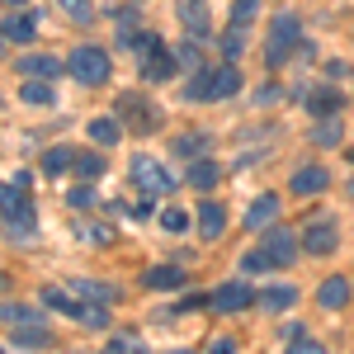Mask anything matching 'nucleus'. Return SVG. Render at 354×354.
Listing matches in <instances>:
<instances>
[{
  "label": "nucleus",
  "instance_id": "32",
  "mask_svg": "<svg viewBox=\"0 0 354 354\" xmlns=\"http://www.w3.org/2000/svg\"><path fill=\"white\" fill-rule=\"evenodd\" d=\"M245 48V28H232V33H222V53H227V62H236Z\"/></svg>",
  "mask_w": 354,
  "mask_h": 354
},
{
  "label": "nucleus",
  "instance_id": "28",
  "mask_svg": "<svg viewBox=\"0 0 354 354\" xmlns=\"http://www.w3.org/2000/svg\"><path fill=\"white\" fill-rule=\"evenodd\" d=\"M19 100H24V104H53L57 95H53V85H48V81H24Z\"/></svg>",
  "mask_w": 354,
  "mask_h": 354
},
{
  "label": "nucleus",
  "instance_id": "22",
  "mask_svg": "<svg viewBox=\"0 0 354 354\" xmlns=\"http://www.w3.org/2000/svg\"><path fill=\"white\" fill-rule=\"evenodd\" d=\"M218 180H222L218 161H208V156H198V161L189 165V185H194V189H198V194H208V189H213V185H218Z\"/></svg>",
  "mask_w": 354,
  "mask_h": 354
},
{
  "label": "nucleus",
  "instance_id": "7",
  "mask_svg": "<svg viewBox=\"0 0 354 354\" xmlns=\"http://www.w3.org/2000/svg\"><path fill=\"white\" fill-rule=\"evenodd\" d=\"M66 71L76 76V85H104V81H109V53L85 43V48H76V53H71Z\"/></svg>",
  "mask_w": 354,
  "mask_h": 354
},
{
  "label": "nucleus",
  "instance_id": "13",
  "mask_svg": "<svg viewBox=\"0 0 354 354\" xmlns=\"http://www.w3.org/2000/svg\"><path fill=\"white\" fill-rule=\"evenodd\" d=\"M302 104H307V113H317V118H335L345 100H340L330 85H322V90H307V95H302Z\"/></svg>",
  "mask_w": 354,
  "mask_h": 354
},
{
  "label": "nucleus",
  "instance_id": "47",
  "mask_svg": "<svg viewBox=\"0 0 354 354\" xmlns=\"http://www.w3.org/2000/svg\"><path fill=\"white\" fill-rule=\"evenodd\" d=\"M350 161H354V151H350Z\"/></svg>",
  "mask_w": 354,
  "mask_h": 354
},
{
  "label": "nucleus",
  "instance_id": "23",
  "mask_svg": "<svg viewBox=\"0 0 354 354\" xmlns=\"http://www.w3.org/2000/svg\"><path fill=\"white\" fill-rule=\"evenodd\" d=\"M81 326H90V330H104L109 326V312L100 307V302H85V298H76V312H71Z\"/></svg>",
  "mask_w": 354,
  "mask_h": 354
},
{
  "label": "nucleus",
  "instance_id": "8",
  "mask_svg": "<svg viewBox=\"0 0 354 354\" xmlns=\"http://www.w3.org/2000/svg\"><path fill=\"white\" fill-rule=\"evenodd\" d=\"M133 180H137V189L147 194V198H156V194H170V189H175V180L165 175V165L151 161L147 151H137V156H133Z\"/></svg>",
  "mask_w": 354,
  "mask_h": 354
},
{
  "label": "nucleus",
  "instance_id": "29",
  "mask_svg": "<svg viewBox=\"0 0 354 354\" xmlns=\"http://www.w3.org/2000/svg\"><path fill=\"white\" fill-rule=\"evenodd\" d=\"M43 302L57 307V312H66V317L76 312V293H62V288H43Z\"/></svg>",
  "mask_w": 354,
  "mask_h": 354
},
{
  "label": "nucleus",
  "instance_id": "42",
  "mask_svg": "<svg viewBox=\"0 0 354 354\" xmlns=\"http://www.w3.org/2000/svg\"><path fill=\"white\" fill-rule=\"evenodd\" d=\"M208 354H236V345H232V340L222 335V340H213V350H208Z\"/></svg>",
  "mask_w": 354,
  "mask_h": 354
},
{
  "label": "nucleus",
  "instance_id": "16",
  "mask_svg": "<svg viewBox=\"0 0 354 354\" xmlns=\"http://www.w3.org/2000/svg\"><path fill=\"white\" fill-rule=\"evenodd\" d=\"M326 185H330V175L322 165H302L298 175H293V194H302V198H307V194H322Z\"/></svg>",
  "mask_w": 354,
  "mask_h": 354
},
{
  "label": "nucleus",
  "instance_id": "44",
  "mask_svg": "<svg viewBox=\"0 0 354 354\" xmlns=\"http://www.w3.org/2000/svg\"><path fill=\"white\" fill-rule=\"evenodd\" d=\"M0 57H5V33H0Z\"/></svg>",
  "mask_w": 354,
  "mask_h": 354
},
{
  "label": "nucleus",
  "instance_id": "41",
  "mask_svg": "<svg viewBox=\"0 0 354 354\" xmlns=\"http://www.w3.org/2000/svg\"><path fill=\"white\" fill-rule=\"evenodd\" d=\"M255 100H260V104H274V100H279V85H260V95H255Z\"/></svg>",
  "mask_w": 354,
  "mask_h": 354
},
{
  "label": "nucleus",
  "instance_id": "45",
  "mask_svg": "<svg viewBox=\"0 0 354 354\" xmlns=\"http://www.w3.org/2000/svg\"><path fill=\"white\" fill-rule=\"evenodd\" d=\"M5 5H24V0H5Z\"/></svg>",
  "mask_w": 354,
  "mask_h": 354
},
{
  "label": "nucleus",
  "instance_id": "24",
  "mask_svg": "<svg viewBox=\"0 0 354 354\" xmlns=\"http://www.w3.org/2000/svg\"><path fill=\"white\" fill-rule=\"evenodd\" d=\"M208 147H213V137H208V133H185V137H175V151H180L185 161H198Z\"/></svg>",
  "mask_w": 354,
  "mask_h": 354
},
{
  "label": "nucleus",
  "instance_id": "15",
  "mask_svg": "<svg viewBox=\"0 0 354 354\" xmlns=\"http://www.w3.org/2000/svg\"><path fill=\"white\" fill-rule=\"evenodd\" d=\"M0 322L15 326V330H19V326H48V322H43L33 307H24V302H0Z\"/></svg>",
  "mask_w": 354,
  "mask_h": 354
},
{
  "label": "nucleus",
  "instance_id": "4",
  "mask_svg": "<svg viewBox=\"0 0 354 354\" xmlns=\"http://www.w3.org/2000/svg\"><path fill=\"white\" fill-rule=\"evenodd\" d=\"M302 24L298 15H279L270 24V43H265V62H270V71H279V66H288V57L302 53Z\"/></svg>",
  "mask_w": 354,
  "mask_h": 354
},
{
  "label": "nucleus",
  "instance_id": "33",
  "mask_svg": "<svg viewBox=\"0 0 354 354\" xmlns=\"http://www.w3.org/2000/svg\"><path fill=\"white\" fill-rule=\"evenodd\" d=\"M255 10H260V0H236V5H232V24L245 28L250 19H255Z\"/></svg>",
  "mask_w": 354,
  "mask_h": 354
},
{
  "label": "nucleus",
  "instance_id": "14",
  "mask_svg": "<svg viewBox=\"0 0 354 354\" xmlns=\"http://www.w3.org/2000/svg\"><path fill=\"white\" fill-rule=\"evenodd\" d=\"M317 302H322L326 312H340V307L350 302V279H345V274H330L326 283L317 288Z\"/></svg>",
  "mask_w": 354,
  "mask_h": 354
},
{
  "label": "nucleus",
  "instance_id": "36",
  "mask_svg": "<svg viewBox=\"0 0 354 354\" xmlns=\"http://www.w3.org/2000/svg\"><path fill=\"white\" fill-rule=\"evenodd\" d=\"M175 57H180V66H189V71H203V66H208V62H203V53H198L194 43H185Z\"/></svg>",
  "mask_w": 354,
  "mask_h": 354
},
{
  "label": "nucleus",
  "instance_id": "46",
  "mask_svg": "<svg viewBox=\"0 0 354 354\" xmlns=\"http://www.w3.org/2000/svg\"><path fill=\"white\" fill-rule=\"evenodd\" d=\"M175 354H189V350H175Z\"/></svg>",
  "mask_w": 354,
  "mask_h": 354
},
{
  "label": "nucleus",
  "instance_id": "43",
  "mask_svg": "<svg viewBox=\"0 0 354 354\" xmlns=\"http://www.w3.org/2000/svg\"><path fill=\"white\" fill-rule=\"evenodd\" d=\"M0 288H10V279H5V274H0Z\"/></svg>",
  "mask_w": 354,
  "mask_h": 354
},
{
  "label": "nucleus",
  "instance_id": "48",
  "mask_svg": "<svg viewBox=\"0 0 354 354\" xmlns=\"http://www.w3.org/2000/svg\"><path fill=\"white\" fill-rule=\"evenodd\" d=\"M0 354H5V350H0Z\"/></svg>",
  "mask_w": 354,
  "mask_h": 354
},
{
  "label": "nucleus",
  "instance_id": "20",
  "mask_svg": "<svg viewBox=\"0 0 354 354\" xmlns=\"http://www.w3.org/2000/svg\"><path fill=\"white\" fill-rule=\"evenodd\" d=\"M71 293L85 302H100V307H109L113 298H118V288H109V283H100V279H81V283H71Z\"/></svg>",
  "mask_w": 354,
  "mask_h": 354
},
{
  "label": "nucleus",
  "instance_id": "37",
  "mask_svg": "<svg viewBox=\"0 0 354 354\" xmlns=\"http://www.w3.org/2000/svg\"><path fill=\"white\" fill-rule=\"evenodd\" d=\"M288 354H326V345H317L312 335H293L288 340Z\"/></svg>",
  "mask_w": 354,
  "mask_h": 354
},
{
  "label": "nucleus",
  "instance_id": "2",
  "mask_svg": "<svg viewBox=\"0 0 354 354\" xmlns=\"http://www.w3.org/2000/svg\"><path fill=\"white\" fill-rule=\"evenodd\" d=\"M293 260H298V236L288 227H270V236L260 241V250H250L241 265L255 274V270H288Z\"/></svg>",
  "mask_w": 354,
  "mask_h": 354
},
{
  "label": "nucleus",
  "instance_id": "31",
  "mask_svg": "<svg viewBox=\"0 0 354 354\" xmlns=\"http://www.w3.org/2000/svg\"><path fill=\"white\" fill-rule=\"evenodd\" d=\"M76 170H81L85 180H95V175H104V161L95 151H76Z\"/></svg>",
  "mask_w": 354,
  "mask_h": 354
},
{
  "label": "nucleus",
  "instance_id": "27",
  "mask_svg": "<svg viewBox=\"0 0 354 354\" xmlns=\"http://www.w3.org/2000/svg\"><path fill=\"white\" fill-rule=\"evenodd\" d=\"M185 19H189L194 38H203L208 33V0H185Z\"/></svg>",
  "mask_w": 354,
  "mask_h": 354
},
{
  "label": "nucleus",
  "instance_id": "17",
  "mask_svg": "<svg viewBox=\"0 0 354 354\" xmlns=\"http://www.w3.org/2000/svg\"><path fill=\"white\" fill-rule=\"evenodd\" d=\"M222 227H227V208H222V203H203V208H198V232H203V241H218Z\"/></svg>",
  "mask_w": 354,
  "mask_h": 354
},
{
  "label": "nucleus",
  "instance_id": "26",
  "mask_svg": "<svg viewBox=\"0 0 354 354\" xmlns=\"http://www.w3.org/2000/svg\"><path fill=\"white\" fill-rule=\"evenodd\" d=\"M71 165H76V151H71V147L43 151V175H62V170H71Z\"/></svg>",
  "mask_w": 354,
  "mask_h": 354
},
{
  "label": "nucleus",
  "instance_id": "1",
  "mask_svg": "<svg viewBox=\"0 0 354 354\" xmlns=\"http://www.w3.org/2000/svg\"><path fill=\"white\" fill-rule=\"evenodd\" d=\"M236 90H241V71L236 66H203L185 85V100L189 104H218V100H232Z\"/></svg>",
  "mask_w": 354,
  "mask_h": 354
},
{
  "label": "nucleus",
  "instance_id": "3",
  "mask_svg": "<svg viewBox=\"0 0 354 354\" xmlns=\"http://www.w3.org/2000/svg\"><path fill=\"white\" fill-rule=\"evenodd\" d=\"M0 218L10 236H28L33 232V203H28V175H15L10 185H0Z\"/></svg>",
  "mask_w": 354,
  "mask_h": 354
},
{
  "label": "nucleus",
  "instance_id": "6",
  "mask_svg": "<svg viewBox=\"0 0 354 354\" xmlns=\"http://www.w3.org/2000/svg\"><path fill=\"white\" fill-rule=\"evenodd\" d=\"M137 53H142V76H147V81H170V76H175V66H180V57H170L165 53V43L161 38H156V33H142V38H137Z\"/></svg>",
  "mask_w": 354,
  "mask_h": 354
},
{
  "label": "nucleus",
  "instance_id": "40",
  "mask_svg": "<svg viewBox=\"0 0 354 354\" xmlns=\"http://www.w3.org/2000/svg\"><path fill=\"white\" fill-rule=\"evenodd\" d=\"M109 354H142V345H137L133 335H113V340H109Z\"/></svg>",
  "mask_w": 354,
  "mask_h": 354
},
{
  "label": "nucleus",
  "instance_id": "9",
  "mask_svg": "<svg viewBox=\"0 0 354 354\" xmlns=\"http://www.w3.org/2000/svg\"><path fill=\"white\" fill-rule=\"evenodd\" d=\"M340 245V232H335V218L330 213H317V218L302 227V250L307 255H330Z\"/></svg>",
  "mask_w": 354,
  "mask_h": 354
},
{
  "label": "nucleus",
  "instance_id": "38",
  "mask_svg": "<svg viewBox=\"0 0 354 354\" xmlns=\"http://www.w3.org/2000/svg\"><path fill=\"white\" fill-rule=\"evenodd\" d=\"M62 10H66L76 24H90V15H95V10H90V0H62Z\"/></svg>",
  "mask_w": 354,
  "mask_h": 354
},
{
  "label": "nucleus",
  "instance_id": "5",
  "mask_svg": "<svg viewBox=\"0 0 354 354\" xmlns=\"http://www.w3.org/2000/svg\"><path fill=\"white\" fill-rule=\"evenodd\" d=\"M118 123L128 128V133H156L161 128V109H156V100H142V95H118Z\"/></svg>",
  "mask_w": 354,
  "mask_h": 354
},
{
  "label": "nucleus",
  "instance_id": "11",
  "mask_svg": "<svg viewBox=\"0 0 354 354\" xmlns=\"http://www.w3.org/2000/svg\"><path fill=\"white\" fill-rule=\"evenodd\" d=\"M15 66L24 71L28 81H53V76H62V66H66V62H57V57H48V53H43V57L28 53V57H19Z\"/></svg>",
  "mask_w": 354,
  "mask_h": 354
},
{
  "label": "nucleus",
  "instance_id": "34",
  "mask_svg": "<svg viewBox=\"0 0 354 354\" xmlns=\"http://www.w3.org/2000/svg\"><path fill=\"white\" fill-rule=\"evenodd\" d=\"M161 227H165V232H185V227H189V213H185V208H165Z\"/></svg>",
  "mask_w": 354,
  "mask_h": 354
},
{
  "label": "nucleus",
  "instance_id": "18",
  "mask_svg": "<svg viewBox=\"0 0 354 354\" xmlns=\"http://www.w3.org/2000/svg\"><path fill=\"white\" fill-rule=\"evenodd\" d=\"M0 33L10 38V43H33V33H38V15H10Z\"/></svg>",
  "mask_w": 354,
  "mask_h": 354
},
{
  "label": "nucleus",
  "instance_id": "39",
  "mask_svg": "<svg viewBox=\"0 0 354 354\" xmlns=\"http://www.w3.org/2000/svg\"><path fill=\"white\" fill-rule=\"evenodd\" d=\"M66 203H71V208H95V189H90V185H81V189L66 194Z\"/></svg>",
  "mask_w": 354,
  "mask_h": 354
},
{
  "label": "nucleus",
  "instance_id": "10",
  "mask_svg": "<svg viewBox=\"0 0 354 354\" xmlns=\"http://www.w3.org/2000/svg\"><path fill=\"white\" fill-rule=\"evenodd\" d=\"M250 302H260V293L245 288V283H222L218 293H213V307H218V312H245Z\"/></svg>",
  "mask_w": 354,
  "mask_h": 354
},
{
  "label": "nucleus",
  "instance_id": "21",
  "mask_svg": "<svg viewBox=\"0 0 354 354\" xmlns=\"http://www.w3.org/2000/svg\"><path fill=\"white\" fill-rule=\"evenodd\" d=\"M293 302H298V288H293V283H274V288L260 293V307H265V312H288Z\"/></svg>",
  "mask_w": 354,
  "mask_h": 354
},
{
  "label": "nucleus",
  "instance_id": "30",
  "mask_svg": "<svg viewBox=\"0 0 354 354\" xmlns=\"http://www.w3.org/2000/svg\"><path fill=\"white\" fill-rule=\"evenodd\" d=\"M312 142H317V147H335V142H340V123H335V118H322L317 133H312Z\"/></svg>",
  "mask_w": 354,
  "mask_h": 354
},
{
  "label": "nucleus",
  "instance_id": "19",
  "mask_svg": "<svg viewBox=\"0 0 354 354\" xmlns=\"http://www.w3.org/2000/svg\"><path fill=\"white\" fill-rule=\"evenodd\" d=\"M142 283L147 288H185V270L180 265H156V270L142 274Z\"/></svg>",
  "mask_w": 354,
  "mask_h": 354
},
{
  "label": "nucleus",
  "instance_id": "12",
  "mask_svg": "<svg viewBox=\"0 0 354 354\" xmlns=\"http://www.w3.org/2000/svg\"><path fill=\"white\" fill-rule=\"evenodd\" d=\"M274 218H279V194H260L250 203V213H245V227L250 232H265V227H274Z\"/></svg>",
  "mask_w": 354,
  "mask_h": 354
},
{
  "label": "nucleus",
  "instance_id": "25",
  "mask_svg": "<svg viewBox=\"0 0 354 354\" xmlns=\"http://www.w3.org/2000/svg\"><path fill=\"white\" fill-rule=\"evenodd\" d=\"M123 133H128V128H123L118 118H95V123H90V137H95L100 147H118V137H123Z\"/></svg>",
  "mask_w": 354,
  "mask_h": 354
},
{
  "label": "nucleus",
  "instance_id": "35",
  "mask_svg": "<svg viewBox=\"0 0 354 354\" xmlns=\"http://www.w3.org/2000/svg\"><path fill=\"white\" fill-rule=\"evenodd\" d=\"M76 236H81V241H95V245H109V241H113L109 227H85V222L76 227Z\"/></svg>",
  "mask_w": 354,
  "mask_h": 354
}]
</instances>
